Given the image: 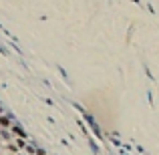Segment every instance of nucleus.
<instances>
[{"mask_svg":"<svg viewBox=\"0 0 159 155\" xmlns=\"http://www.w3.org/2000/svg\"><path fill=\"white\" fill-rule=\"evenodd\" d=\"M0 125H2V127H8V125H10V121L6 119V117H2V119H0Z\"/></svg>","mask_w":159,"mask_h":155,"instance_id":"nucleus-1","label":"nucleus"}]
</instances>
